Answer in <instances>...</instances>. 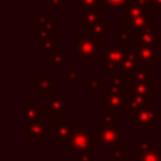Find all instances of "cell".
I'll return each mask as SVG.
<instances>
[{
    "mask_svg": "<svg viewBox=\"0 0 161 161\" xmlns=\"http://www.w3.org/2000/svg\"><path fill=\"white\" fill-rule=\"evenodd\" d=\"M59 31V21L51 13L33 14V37L36 40L44 36H54Z\"/></svg>",
    "mask_w": 161,
    "mask_h": 161,
    "instance_id": "6",
    "label": "cell"
},
{
    "mask_svg": "<svg viewBox=\"0 0 161 161\" xmlns=\"http://www.w3.org/2000/svg\"><path fill=\"white\" fill-rule=\"evenodd\" d=\"M105 7H123L129 0H102Z\"/></svg>",
    "mask_w": 161,
    "mask_h": 161,
    "instance_id": "25",
    "label": "cell"
},
{
    "mask_svg": "<svg viewBox=\"0 0 161 161\" xmlns=\"http://www.w3.org/2000/svg\"><path fill=\"white\" fill-rule=\"evenodd\" d=\"M103 20V7L78 8V25L85 27Z\"/></svg>",
    "mask_w": 161,
    "mask_h": 161,
    "instance_id": "13",
    "label": "cell"
},
{
    "mask_svg": "<svg viewBox=\"0 0 161 161\" xmlns=\"http://www.w3.org/2000/svg\"><path fill=\"white\" fill-rule=\"evenodd\" d=\"M161 113L157 110L154 105H143L137 109H131L130 110V122L136 126V129L143 127H154L156 123L160 122Z\"/></svg>",
    "mask_w": 161,
    "mask_h": 161,
    "instance_id": "5",
    "label": "cell"
},
{
    "mask_svg": "<svg viewBox=\"0 0 161 161\" xmlns=\"http://www.w3.org/2000/svg\"><path fill=\"white\" fill-rule=\"evenodd\" d=\"M47 119L45 110L38 103H28L27 110H25V125L33 122H44Z\"/></svg>",
    "mask_w": 161,
    "mask_h": 161,
    "instance_id": "16",
    "label": "cell"
},
{
    "mask_svg": "<svg viewBox=\"0 0 161 161\" xmlns=\"http://www.w3.org/2000/svg\"><path fill=\"white\" fill-rule=\"evenodd\" d=\"M139 62L143 65H158L161 62L160 45H136Z\"/></svg>",
    "mask_w": 161,
    "mask_h": 161,
    "instance_id": "11",
    "label": "cell"
},
{
    "mask_svg": "<svg viewBox=\"0 0 161 161\" xmlns=\"http://www.w3.org/2000/svg\"><path fill=\"white\" fill-rule=\"evenodd\" d=\"M45 6L47 7H64L65 0H45Z\"/></svg>",
    "mask_w": 161,
    "mask_h": 161,
    "instance_id": "26",
    "label": "cell"
},
{
    "mask_svg": "<svg viewBox=\"0 0 161 161\" xmlns=\"http://www.w3.org/2000/svg\"><path fill=\"white\" fill-rule=\"evenodd\" d=\"M106 85L102 78H83V89L89 91H105Z\"/></svg>",
    "mask_w": 161,
    "mask_h": 161,
    "instance_id": "21",
    "label": "cell"
},
{
    "mask_svg": "<svg viewBox=\"0 0 161 161\" xmlns=\"http://www.w3.org/2000/svg\"><path fill=\"white\" fill-rule=\"evenodd\" d=\"M78 8H92V7H105L102 0H76Z\"/></svg>",
    "mask_w": 161,
    "mask_h": 161,
    "instance_id": "24",
    "label": "cell"
},
{
    "mask_svg": "<svg viewBox=\"0 0 161 161\" xmlns=\"http://www.w3.org/2000/svg\"><path fill=\"white\" fill-rule=\"evenodd\" d=\"M97 133L95 136V148H117L122 147L120 133L122 123L117 122H99L96 125Z\"/></svg>",
    "mask_w": 161,
    "mask_h": 161,
    "instance_id": "2",
    "label": "cell"
},
{
    "mask_svg": "<svg viewBox=\"0 0 161 161\" xmlns=\"http://www.w3.org/2000/svg\"><path fill=\"white\" fill-rule=\"evenodd\" d=\"M33 91L41 97H47L59 91V79L53 75V71H40L38 76L33 79Z\"/></svg>",
    "mask_w": 161,
    "mask_h": 161,
    "instance_id": "8",
    "label": "cell"
},
{
    "mask_svg": "<svg viewBox=\"0 0 161 161\" xmlns=\"http://www.w3.org/2000/svg\"><path fill=\"white\" fill-rule=\"evenodd\" d=\"M105 40L92 37L86 33H79L71 41V58H80L85 65H89L93 58H103L106 51Z\"/></svg>",
    "mask_w": 161,
    "mask_h": 161,
    "instance_id": "1",
    "label": "cell"
},
{
    "mask_svg": "<svg viewBox=\"0 0 161 161\" xmlns=\"http://www.w3.org/2000/svg\"><path fill=\"white\" fill-rule=\"evenodd\" d=\"M133 47L129 45L127 41L123 40H112L110 44L106 45V51L103 55V68L108 72H116L122 69V65L125 62L127 54Z\"/></svg>",
    "mask_w": 161,
    "mask_h": 161,
    "instance_id": "3",
    "label": "cell"
},
{
    "mask_svg": "<svg viewBox=\"0 0 161 161\" xmlns=\"http://www.w3.org/2000/svg\"><path fill=\"white\" fill-rule=\"evenodd\" d=\"M78 161H82V160H79V158H78Z\"/></svg>",
    "mask_w": 161,
    "mask_h": 161,
    "instance_id": "30",
    "label": "cell"
},
{
    "mask_svg": "<svg viewBox=\"0 0 161 161\" xmlns=\"http://www.w3.org/2000/svg\"><path fill=\"white\" fill-rule=\"evenodd\" d=\"M153 7H154V10H156L157 13H161V0H154Z\"/></svg>",
    "mask_w": 161,
    "mask_h": 161,
    "instance_id": "29",
    "label": "cell"
},
{
    "mask_svg": "<svg viewBox=\"0 0 161 161\" xmlns=\"http://www.w3.org/2000/svg\"><path fill=\"white\" fill-rule=\"evenodd\" d=\"M59 48V41L53 36H44L38 38V51L40 53H57Z\"/></svg>",
    "mask_w": 161,
    "mask_h": 161,
    "instance_id": "19",
    "label": "cell"
},
{
    "mask_svg": "<svg viewBox=\"0 0 161 161\" xmlns=\"http://www.w3.org/2000/svg\"><path fill=\"white\" fill-rule=\"evenodd\" d=\"M67 147L72 154H78V156L92 151L95 148V136L86 129L76 127L67 142Z\"/></svg>",
    "mask_w": 161,
    "mask_h": 161,
    "instance_id": "7",
    "label": "cell"
},
{
    "mask_svg": "<svg viewBox=\"0 0 161 161\" xmlns=\"http://www.w3.org/2000/svg\"><path fill=\"white\" fill-rule=\"evenodd\" d=\"M144 11H147V7H144L143 4H140L139 2H130L129 0L125 6H123V20H130L134 17L143 14Z\"/></svg>",
    "mask_w": 161,
    "mask_h": 161,
    "instance_id": "18",
    "label": "cell"
},
{
    "mask_svg": "<svg viewBox=\"0 0 161 161\" xmlns=\"http://www.w3.org/2000/svg\"><path fill=\"white\" fill-rule=\"evenodd\" d=\"M71 109V103L65 102V92L59 89L54 95L45 97V114L47 117H59Z\"/></svg>",
    "mask_w": 161,
    "mask_h": 161,
    "instance_id": "9",
    "label": "cell"
},
{
    "mask_svg": "<svg viewBox=\"0 0 161 161\" xmlns=\"http://www.w3.org/2000/svg\"><path fill=\"white\" fill-rule=\"evenodd\" d=\"M85 78V75H83L82 71H78V67L76 65H72L71 67V69L67 72V75H65V83L67 85H72V83H75L78 79H83Z\"/></svg>",
    "mask_w": 161,
    "mask_h": 161,
    "instance_id": "23",
    "label": "cell"
},
{
    "mask_svg": "<svg viewBox=\"0 0 161 161\" xmlns=\"http://www.w3.org/2000/svg\"><path fill=\"white\" fill-rule=\"evenodd\" d=\"M136 151L139 161H161V153L151 142H148L147 136H143L142 142L136 144Z\"/></svg>",
    "mask_w": 161,
    "mask_h": 161,
    "instance_id": "12",
    "label": "cell"
},
{
    "mask_svg": "<svg viewBox=\"0 0 161 161\" xmlns=\"http://www.w3.org/2000/svg\"><path fill=\"white\" fill-rule=\"evenodd\" d=\"M154 25V14L144 11L143 14L134 17L130 20H123V30L127 31L131 37H136L139 33L147 30V28H153Z\"/></svg>",
    "mask_w": 161,
    "mask_h": 161,
    "instance_id": "10",
    "label": "cell"
},
{
    "mask_svg": "<svg viewBox=\"0 0 161 161\" xmlns=\"http://www.w3.org/2000/svg\"><path fill=\"white\" fill-rule=\"evenodd\" d=\"M103 161H129V151L123 147L113 148V153L103 157Z\"/></svg>",
    "mask_w": 161,
    "mask_h": 161,
    "instance_id": "22",
    "label": "cell"
},
{
    "mask_svg": "<svg viewBox=\"0 0 161 161\" xmlns=\"http://www.w3.org/2000/svg\"><path fill=\"white\" fill-rule=\"evenodd\" d=\"M76 127L78 125L72 122V117L65 114L59 116L55 122H45L47 136L53 143H67Z\"/></svg>",
    "mask_w": 161,
    "mask_h": 161,
    "instance_id": "4",
    "label": "cell"
},
{
    "mask_svg": "<svg viewBox=\"0 0 161 161\" xmlns=\"http://www.w3.org/2000/svg\"><path fill=\"white\" fill-rule=\"evenodd\" d=\"M47 137L45 120L44 122H33L27 125V131H25V142L27 143H44Z\"/></svg>",
    "mask_w": 161,
    "mask_h": 161,
    "instance_id": "14",
    "label": "cell"
},
{
    "mask_svg": "<svg viewBox=\"0 0 161 161\" xmlns=\"http://www.w3.org/2000/svg\"><path fill=\"white\" fill-rule=\"evenodd\" d=\"M134 38H136L137 45H160L161 42V37L153 28H147V30L142 31Z\"/></svg>",
    "mask_w": 161,
    "mask_h": 161,
    "instance_id": "17",
    "label": "cell"
},
{
    "mask_svg": "<svg viewBox=\"0 0 161 161\" xmlns=\"http://www.w3.org/2000/svg\"><path fill=\"white\" fill-rule=\"evenodd\" d=\"M137 2L140 3V4H143L144 7H153V4H154V0H137Z\"/></svg>",
    "mask_w": 161,
    "mask_h": 161,
    "instance_id": "28",
    "label": "cell"
},
{
    "mask_svg": "<svg viewBox=\"0 0 161 161\" xmlns=\"http://www.w3.org/2000/svg\"><path fill=\"white\" fill-rule=\"evenodd\" d=\"M45 64L50 65L53 72H57V71L59 69V67H62V65L65 64V54L58 50L57 53L53 54V57H48V58L45 59Z\"/></svg>",
    "mask_w": 161,
    "mask_h": 161,
    "instance_id": "20",
    "label": "cell"
},
{
    "mask_svg": "<svg viewBox=\"0 0 161 161\" xmlns=\"http://www.w3.org/2000/svg\"><path fill=\"white\" fill-rule=\"evenodd\" d=\"M83 33L100 40H108L109 34H110V23H109V20H100V21L95 23V24L85 25Z\"/></svg>",
    "mask_w": 161,
    "mask_h": 161,
    "instance_id": "15",
    "label": "cell"
},
{
    "mask_svg": "<svg viewBox=\"0 0 161 161\" xmlns=\"http://www.w3.org/2000/svg\"><path fill=\"white\" fill-rule=\"evenodd\" d=\"M78 158H79V160H82V161H96V160H97V157L95 156V154H92L91 151H88V153H82V154H79Z\"/></svg>",
    "mask_w": 161,
    "mask_h": 161,
    "instance_id": "27",
    "label": "cell"
}]
</instances>
